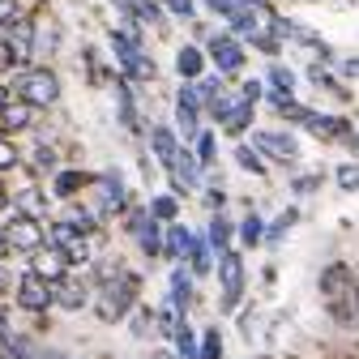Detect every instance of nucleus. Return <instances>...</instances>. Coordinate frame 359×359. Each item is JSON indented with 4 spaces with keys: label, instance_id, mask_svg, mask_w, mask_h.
<instances>
[{
    "label": "nucleus",
    "instance_id": "nucleus-9",
    "mask_svg": "<svg viewBox=\"0 0 359 359\" xmlns=\"http://www.w3.org/2000/svg\"><path fill=\"white\" fill-rule=\"evenodd\" d=\"M346 291H355V269H351V265H330L325 274H321V295L334 304V299H342Z\"/></svg>",
    "mask_w": 359,
    "mask_h": 359
},
{
    "label": "nucleus",
    "instance_id": "nucleus-33",
    "mask_svg": "<svg viewBox=\"0 0 359 359\" xmlns=\"http://www.w3.org/2000/svg\"><path fill=\"white\" fill-rule=\"evenodd\" d=\"M236 158H240V167H248V171H261V158H257L252 150H240Z\"/></svg>",
    "mask_w": 359,
    "mask_h": 359
},
{
    "label": "nucleus",
    "instance_id": "nucleus-22",
    "mask_svg": "<svg viewBox=\"0 0 359 359\" xmlns=\"http://www.w3.org/2000/svg\"><path fill=\"white\" fill-rule=\"evenodd\" d=\"M171 338H175V355H180V359H197V334H193L189 325H175Z\"/></svg>",
    "mask_w": 359,
    "mask_h": 359
},
{
    "label": "nucleus",
    "instance_id": "nucleus-6",
    "mask_svg": "<svg viewBox=\"0 0 359 359\" xmlns=\"http://www.w3.org/2000/svg\"><path fill=\"white\" fill-rule=\"evenodd\" d=\"M5 48H9V60H13V65H30V56H34V18L22 13V18L9 22Z\"/></svg>",
    "mask_w": 359,
    "mask_h": 359
},
{
    "label": "nucleus",
    "instance_id": "nucleus-21",
    "mask_svg": "<svg viewBox=\"0 0 359 359\" xmlns=\"http://www.w3.org/2000/svg\"><path fill=\"white\" fill-rule=\"evenodd\" d=\"M189 274H210V244L205 240H197L193 236V244H189Z\"/></svg>",
    "mask_w": 359,
    "mask_h": 359
},
{
    "label": "nucleus",
    "instance_id": "nucleus-11",
    "mask_svg": "<svg viewBox=\"0 0 359 359\" xmlns=\"http://www.w3.org/2000/svg\"><path fill=\"white\" fill-rule=\"evenodd\" d=\"M26 128H30V107H26L22 99L0 107V133H5V137H13V133H26Z\"/></svg>",
    "mask_w": 359,
    "mask_h": 359
},
{
    "label": "nucleus",
    "instance_id": "nucleus-17",
    "mask_svg": "<svg viewBox=\"0 0 359 359\" xmlns=\"http://www.w3.org/2000/svg\"><path fill=\"white\" fill-rule=\"evenodd\" d=\"M150 137H154V154H158V163L171 171V167H175V158H180V150H175V137H171V128H154Z\"/></svg>",
    "mask_w": 359,
    "mask_h": 359
},
{
    "label": "nucleus",
    "instance_id": "nucleus-19",
    "mask_svg": "<svg viewBox=\"0 0 359 359\" xmlns=\"http://www.w3.org/2000/svg\"><path fill=\"white\" fill-rule=\"evenodd\" d=\"M304 120L317 137H342L346 133V120H338V116H304Z\"/></svg>",
    "mask_w": 359,
    "mask_h": 359
},
{
    "label": "nucleus",
    "instance_id": "nucleus-2",
    "mask_svg": "<svg viewBox=\"0 0 359 359\" xmlns=\"http://www.w3.org/2000/svg\"><path fill=\"white\" fill-rule=\"evenodd\" d=\"M0 231H5L9 252H26V257H30V252H39L43 244H48V231H43V222L30 218V214H13Z\"/></svg>",
    "mask_w": 359,
    "mask_h": 359
},
{
    "label": "nucleus",
    "instance_id": "nucleus-30",
    "mask_svg": "<svg viewBox=\"0 0 359 359\" xmlns=\"http://www.w3.org/2000/svg\"><path fill=\"white\" fill-rule=\"evenodd\" d=\"M338 184L342 189H359V167H338Z\"/></svg>",
    "mask_w": 359,
    "mask_h": 359
},
{
    "label": "nucleus",
    "instance_id": "nucleus-28",
    "mask_svg": "<svg viewBox=\"0 0 359 359\" xmlns=\"http://www.w3.org/2000/svg\"><path fill=\"white\" fill-rule=\"evenodd\" d=\"M154 218L171 222V218H175V197H154Z\"/></svg>",
    "mask_w": 359,
    "mask_h": 359
},
{
    "label": "nucleus",
    "instance_id": "nucleus-43",
    "mask_svg": "<svg viewBox=\"0 0 359 359\" xmlns=\"http://www.w3.org/2000/svg\"><path fill=\"white\" fill-rule=\"evenodd\" d=\"M0 287H5V274H0Z\"/></svg>",
    "mask_w": 359,
    "mask_h": 359
},
{
    "label": "nucleus",
    "instance_id": "nucleus-37",
    "mask_svg": "<svg viewBox=\"0 0 359 359\" xmlns=\"http://www.w3.org/2000/svg\"><path fill=\"white\" fill-rule=\"evenodd\" d=\"M9 65H13V60H9V48H5V39H0V73H5Z\"/></svg>",
    "mask_w": 359,
    "mask_h": 359
},
{
    "label": "nucleus",
    "instance_id": "nucleus-24",
    "mask_svg": "<svg viewBox=\"0 0 359 359\" xmlns=\"http://www.w3.org/2000/svg\"><path fill=\"white\" fill-rule=\"evenodd\" d=\"M175 65H180V73H184V77H201V65H205V60H201L197 48H184V52L175 56Z\"/></svg>",
    "mask_w": 359,
    "mask_h": 359
},
{
    "label": "nucleus",
    "instance_id": "nucleus-35",
    "mask_svg": "<svg viewBox=\"0 0 359 359\" xmlns=\"http://www.w3.org/2000/svg\"><path fill=\"white\" fill-rule=\"evenodd\" d=\"M167 5H171V13H180V18L193 13V0H167Z\"/></svg>",
    "mask_w": 359,
    "mask_h": 359
},
{
    "label": "nucleus",
    "instance_id": "nucleus-4",
    "mask_svg": "<svg viewBox=\"0 0 359 359\" xmlns=\"http://www.w3.org/2000/svg\"><path fill=\"white\" fill-rule=\"evenodd\" d=\"M218 278H222V308L231 312L240 304V295H244V257L227 248L218 257Z\"/></svg>",
    "mask_w": 359,
    "mask_h": 359
},
{
    "label": "nucleus",
    "instance_id": "nucleus-18",
    "mask_svg": "<svg viewBox=\"0 0 359 359\" xmlns=\"http://www.w3.org/2000/svg\"><path fill=\"white\" fill-rule=\"evenodd\" d=\"M86 184H95V175H86V171H60L56 175V197H73Z\"/></svg>",
    "mask_w": 359,
    "mask_h": 359
},
{
    "label": "nucleus",
    "instance_id": "nucleus-31",
    "mask_svg": "<svg viewBox=\"0 0 359 359\" xmlns=\"http://www.w3.org/2000/svg\"><path fill=\"white\" fill-rule=\"evenodd\" d=\"M291 222H295V210H287V214H283V218L274 222V227H269V240H278V236H283V231L291 227Z\"/></svg>",
    "mask_w": 359,
    "mask_h": 359
},
{
    "label": "nucleus",
    "instance_id": "nucleus-32",
    "mask_svg": "<svg viewBox=\"0 0 359 359\" xmlns=\"http://www.w3.org/2000/svg\"><path fill=\"white\" fill-rule=\"evenodd\" d=\"M34 163H39V167H56V150H52V146H39Z\"/></svg>",
    "mask_w": 359,
    "mask_h": 359
},
{
    "label": "nucleus",
    "instance_id": "nucleus-23",
    "mask_svg": "<svg viewBox=\"0 0 359 359\" xmlns=\"http://www.w3.org/2000/svg\"><path fill=\"white\" fill-rule=\"evenodd\" d=\"M197 359H222V334H218V330H205V334H201Z\"/></svg>",
    "mask_w": 359,
    "mask_h": 359
},
{
    "label": "nucleus",
    "instance_id": "nucleus-26",
    "mask_svg": "<svg viewBox=\"0 0 359 359\" xmlns=\"http://www.w3.org/2000/svg\"><path fill=\"white\" fill-rule=\"evenodd\" d=\"M261 236H265V227H261V218H257V214H252V218H244V227H240V240L257 248V244H261Z\"/></svg>",
    "mask_w": 359,
    "mask_h": 359
},
{
    "label": "nucleus",
    "instance_id": "nucleus-10",
    "mask_svg": "<svg viewBox=\"0 0 359 359\" xmlns=\"http://www.w3.org/2000/svg\"><path fill=\"white\" fill-rule=\"evenodd\" d=\"M210 56H214V65L222 69V73H236L240 65H244V52H240V43L236 39H214V48H210Z\"/></svg>",
    "mask_w": 359,
    "mask_h": 359
},
{
    "label": "nucleus",
    "instance_id": "nucleus-40",
    "mask_svg": "<svg viewBox=\"0 0 359 359\" xmlns=\"http://www.w3.org/2000/svg\"><path fill=\"white\" fill-rule=\"evenodd\" d=\"M9 103V90H5V81H0V107H5Z\"/></svg>",
    "mask_w": 359,
    "mask_h": 359
},
{
    "label": "nucleus",
    "instance_id": "nucleus-36",
    "mask_svg": "<svg viewBox=\"0 0 359 359\" xmlns=\"http://www.w3.org/2000/svg\"><path fill=\"white\" fill-rule=\"evenodd\" d=\"M13 205V193H9V184H5V180H0V214H5Z\"/></svg>",
    "mask_w": 359,
    "mask_h": 359
},
{
    "label": "nucleus",
    "instance_id": "nucleus-14",
    "mask_svg": "<svg viewBox=\"0 0 359 359\" xmlns=\"http://www.w3.org/2000/svg\"><path fill=\"white\" fill-rule=\"evenodd\" d=\"M43 210H48V193L43 189H22V193H13V214H30V218H39Z\"/></svg>",
    "mask_w": 359,
    "mask_h": 359
},
{
    "label": "nucleus",
    "instance_id": "nucleus-29",
    "mask_svg": "<svg viewBox=\"0 0 359 359\" xmlns=\"http://www.w3.org/2000/svg\"><path fill=\"white\" fill-rule=\"evenodd\" d=\"M269 77H274V90H278V95H283V90L291 95V86H295V73H291V69H274Z\"/></svg>",
    "mask_w": 359,
    "mask_h": 359
},
{
    "label": "nucleus",
    "instance_id": "nucleus-20",
    "mask_svg": "<svg viewBox=\"0 0 359 359\" xmlns=\"http://www.w3.org/2000/svg\"><path fill=\"white\" fill-rule=\"evenodd\" d=\"M189 244H193V236H189L184 227H171L167 240H163V252H167V257H189Z\"/></svg>",
    "mask_w": 359,
    "mask_h": 359
},
{
    "label": "nucleus",
    "instance_id": "nucleus-38",
    "mask_svg": "<svg viewBox=\"0 0 359 359\" xmlns=\"http://www.w3.org/2000/svg\"><path fill=\"white\" fill-rule=\"evenodd\" d=\"M150 325H154V321H146V312H142V317H137V321H133V330H137L142 338H146V330H150Z\"/></svg>",
    "mask_w": 359,
    "mask_h": 359
},
{
    "label": "nucleus",
    "instance_id": "nucleus-27",
    "mask_svg": "<svg viewBox=\"0 0 359 359\" xmlns=\"http://www.w3.org/2000/svg\"><path fill=\"white\" fill-rule=\"evenodd\" d=\"M227 240H231V227H227V222H222V218H214V227H210V244L227 252Z\"/></svg>",
    "mask_w": 359,
    "mask_h": 359
},
{
    "label": "nucleus",
    "instance_id": "nucleus-42",
    "mask_svg": "<svg viewBox=\"0 0 359 359\" xmlns=\"http://www.w3.org/2000/svg\"><path fill=\"white\" fill-rule=\"evenodd\" d=\"M351 146H355V154H359V133H355V137H351Z\"/></svg>",
    "mask_w": 359,
    "mask_h": 359
},
{
    "label": "nucleus",
    "instance_id": "nucleus-16",
    "mask_svg": "<svg viewBox=\"0 0 359 359\" xmlns=\"http://www.w3.org/2000/svg\"><path fill=\"white\" fill-rule=\"evenodd\" d=\"M175 120H180V128L189 133H197V99H193V90H180V103H175Z\"/></svg>",
    "mask_w": 359,
    "mask_h": 359
},
{
    "label": "nucleus",
    "instance_id": "nucleus-39",
    "mask_svg": "<svg viewBox=\"0 0 359 359\" xmlns=\"http://www.w3.org/2000/svg\"><path fill=\"white\" fill-rule=\"evenodd\" d=\"M5 257H9V244H5V231H0V265H5Z\"/></svg>",
    "mask_w": 359,
    "mask_h": 359
},
{
    "label": "nucleus",
    "instance_id": "nucleus-8",
    "mask_svg": "<svg viewBox=\"0 0 359 359\" xmlns=\"http://www.w3.org/2000/svg\"><path fill=\"white\" fill-rule=\"evenodd\" d=\"M52 304H60V308H69V312H77V308H86L90 304V287L81 283V278H73V274H65L56 287H52Z\"/></svg>",
    "mask_w": 359,
    "mask_h": 359
},
{
    "label": "nucleus",
    "instance_id": "nucleus-5",
    "mask_svg": "<svg viewBox=\"0 0 359 359\" xmlns=\"http://www.w3.org/2000/svg\"><path fill=\"white\" fill-rule=\"evenodd\" d=\"M13 299H18V308L22 312H48L52 308V283H43L39 274H26L18 278V287H13Z\"/></svg>",
    "mask_w": 359,
    "mask_h": 359
},
{
    "label": "nucleus",
    "instance_id": "nucleus-7",
    "mask_svg": "<svg viewBox=\"0 0 359 359\" xmlns=\"http://www.w3.org/2000/svg\"><path fill=\"white\" fill-rule=\"evenodd\" d=\"M30 274H39L43 283H60L65 274H69V261H65V252L60 248H52V244H43L39 252H30Z\"/></svg>",
    "mask_w": 359,
    "mask_h": 359
},
{
    "label": "nucleus",
    "instance_id": "nucleus-41",
    "mask_svg": "<svg viewBox=\"0 0 359 359\" xmlns=\"http://www.w3.org/2000/svg\"><path fill=\"white\" fill-rule=\"evenodd\" d=\"M154 359H175V355H171V351H158V355H154Z\"/></svg>",
    "mask_w": 359,
    "mask_h": 359
},
{
    "label": "nucleus",
    "instance_id": "nucleus-1",
    "mask_svg": "<svg viewBox=\"0 0 359 359\" xmlns=\"http://www.w3.org/2000/svg\"><path fill=\"white\" fill-rule=\"evenodd\" d=\"M137 287H142V278H137V274H128V269H120L111 283H103L99 317H103V321H124V317H128V308H133V299H137Z\"/></svg>",
    "mask_w": 359,
    "mask_h": 359
},
{
    "label": "nucleus",
    "instance_id": "nucleus-12",
    "mask_svg": "<svg viewBox=\"0 0 359 359\" xmlns=\"http://www.w3.org/2000/svg\"><path fill=\"white\" fill-rule=\"evenodd\" d=\"M257 146L269 154V158H278V163H291L299 150H295V142L291 137H283V133H257Z\"/></svg>",
    "mask_w": 359,
    "mask_h": 359
},
{
    "label": "nucleus",
    "instance_id": "nucleus-13",
    "mask_svg": "<svg viewBox=\"0 0 359 359\" xmlns=\"http://www.w3.org/2000/svg\"><path fill=\"white\" fill-rule=\"evenodd\" d=\"M128 222H133V231H137V244H142V252H146V257H158V252H163V236H158V227H154V222H146V214H133Z\"/></svg>",
    "mask_w": 359,
    "mask_h": 359
},
{
    "label": "nucleus",
    "instance_id": "nucleus-3",
    "mask_svg": "<svg viewBox=\"0 0 359 359\" xmlns=\"http://www.w3.org/2000/svg\"><path fill=\"white\" fill-rule=\"evenodd\" d=\"M60 99V77L52 69H26L22 73V103L34 111V107H52Z\"/></svg>",
    "mask_w": 359,
    "mask_h": 359
},
{
    "label": "nucleus",
    "instance_id": "nucleus-25",
    "mask_svg": "<svg viewBox=\"0 0 359 359\" xmlns=\"http://www.w3.org/2000/svg\"><path fill=\"white\" fill-rule=\"evenodd\" d=\"M18 146H13V137H5V133H0V171H9V167H18Z\"/></svg>",
    "mask_w": 359,
    "mask_h": 359
},
{
    "label": "nucleus",
    "instance_id": "nucleus-34",
    "mask_svg": "<svg viewBox=\"0 0 359 359\" xmlns=\"http://www.w3.org/2000/svg\"><path fill=\"white\" fill-rule=\"evenodd\" d=\"M197 146H201V150H197V154H201V163H210V158H214V137H210V133H205V137H201Z\"/></svg>",
    "mask_w": 359,
    "mask_h": 359
},
{
    "label": "nucleus",
    "instance_id": "nucleus-15",
    "mask_svg": "<svg viewBox=\"0 0 359 359\" xmlns=\"http://www.w3.org/2000/svg\"><path fill=\"white\" fill-rule=\"evenodd\" d=\"M189 299H193V274H189L184 265H180L175 274H171V308H175V312H184Z\"/></svg>",
    "mask_w": 359,
    "mask_h": 359
}]
</instances>
